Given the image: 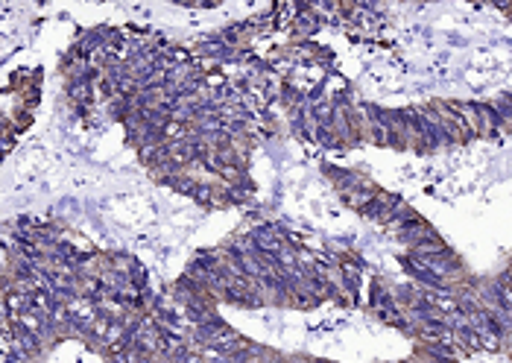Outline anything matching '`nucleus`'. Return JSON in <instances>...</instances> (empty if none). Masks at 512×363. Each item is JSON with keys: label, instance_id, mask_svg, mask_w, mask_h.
<instances>
[{"label": "nucleus", "instance_id": "nucleus-1", "mask_svg": "<svg viewBox=\"0 0 512 363\" xmlns=\"http://www.w3.org/2000/svg\"><path fill=\"white\" fill-rule=\"evenodd\" d=\"M164 302L208 363H357L363 328L466 355L501 352L486 290L387 282L357 252L281 220H252L199 249Z\"/></svg>", "mask_w": 512, "mask_h": 363}, {"label": "nucleus", "instance_id": "nucleus-2", "mask_svg": "<svg viewBox=\"0 0 512 363\" xmlns=\"http://www.w3.org/2000/svg\"><path fill=\"white\" fill-rule=\"evenodd\" d=\"M65 94L82 118H106L164 188L208 208L255 197V153L270 112L235 68L153 30H82L62 59Z\"/></svg>", "mask_w": 512, "mask_h": 363}, {"label": "nucleus", "instance_id": "nucleus-3", "mask_svg": "<svg viewBox=\"0 0 512 363\" xmlns=\"http://www.w3.org/2000/svg\"><path fill=\"white\" fill-rule=\"evenodd\" d=\"M65 343L106 363H208L138 258L15 220L3 238V363H44Z\"/></svg>", "mask_w": 512, "mask_h": 363}, {"label": "nucleus", "instance_id": "nucleus-4", "mask_svg": "<svg viewBox=\"0 0 512 363\" xmlns=\"http://www.w3.org/2000/svg\"><path fill=\"white\" fill-rule=\"evenodd\" d=\"M501 352H507L512 358V323L507 325V331H504V343H501Z\"/></svg>", "mask_w": 512, "mask_h": 363}]
</instances>
